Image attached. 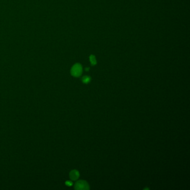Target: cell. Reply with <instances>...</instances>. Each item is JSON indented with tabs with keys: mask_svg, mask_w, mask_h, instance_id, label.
<instances>
[{
	"mask_svg": "<svg viewBox=\"0 0 190 190\" xmlns=\"http://www.w3.org/2000/svg\"><path fill=\"white\" fill-rule=\"evenodd\" d=\"M89 68H86V69H85V70H86V71H88V70H89Z\"/></svg>",
	"mask_w": 190,
	"mask_h": 190,
	"instance_id": "52a82bcc",
	"label": "cell"
},
{
	"mask_svg": "<svg viewBox=\"0 0 190 190\" xmlns=\"http://www.w3.org/2000/svg\"><path fill=\"white\" fill-rule=\"evenodd\" d=\"M90 80H91V78H90V77H89V76H84V77H83V78H82V81H83V83L85 84H88L89 83L90 81Z\"/></svg>",
	"mask_w": 190,
	"mask_h": 190,
	"instance_id": "5b68a950",
	"label": "cell"
},
{
	"mask_svg": "<svg viewBox=\"0 0 190 190\" xmlns=\"http://www.w3.org/2000/svg\"><path fill=\"white\" fill-rule=\"evenodd\" d=\"M69 177L71 180L75 181L79 177V173L77 170H74L70 172Z\"/></svg>",
	"mask_w": 190,
	"mask_h": 190,
	"instance_id": "3957f363",
	"label": "cell"
},
{
	"mask_svg": "<svg viewBox=\"0 0 190 190\" xmlns=\"http://www.w3.org/2000/svg\"><path fill=\"white\" fill-rule=\"evenodd\" d=\"M74 189L77 190H89L90 187L86 181L80 180L75 183Z\"/></svg>",
	"mask_w": 190,
	"mask_h": 190,
	"instance_id": "7a4b0ae2",
	"label": "cell"
},
{
	"mask_svg": "<svg viewBox=\"0 0 190 190\" xmlns=\"http://www.w3.org/2000/svg\"><path fill=\"white\" fill-rule=\"evenodd\" d=\"M89 59H90V63H91L92 65L94 66V65L96 64V63H97L96 60L95 59V57L94 55H90Z\"/></svg>",
	"mask_w": 190,
	"mask_h": 190,
	"instance_id": "277c9868",
	"label": "cell"
},
{
	"mask_svg": "<svg viewBox=\"0 0 190 190\" xmlns=\"http://www.w3.org/2000/svg\"><path fill=\"white\" fill-rule=\"evenodd\" d=\"M82 72H83V68L81 65L79 63L74 65L73 66L71 67V74L73 77H79L81 75Z\"/></svg>",
	"mask_w": 190,
	"mask_h": 190,
	"instance_id": "6da1fadb",
	"label": "cell"
},
{
	"mask_svg": "<svg viewBox=\"0 0 190 190\" xmlns=\"http://www.w3.org/2000/svg\"><path fill=\"white\" fill-rule=\"evenodd\" d=\"M65 184H66L67 186H71L73 185V182H71V181H67L66 182H65Z\"/></svg>",
	"mask_w": 190,
	"mask_h": 190,
	"instance_id": "8992f818",
	"label": "cell"
}]
</instances>
